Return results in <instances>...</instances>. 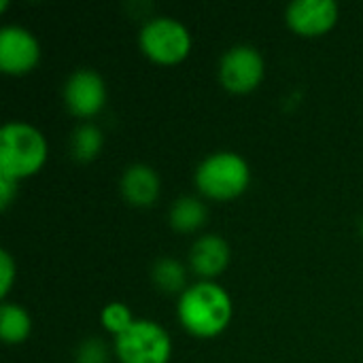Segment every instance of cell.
I'll list each match as a JSON object with an SVG mask.
<instances>
[{
  "mask_svg": "<svg viewBox=\"0 0 363 363\" xmlns=\"http://www.w3.org/2000/svg\"><path fill=\"white\" fill-rule=\"evenodd\" d=\"M264 77V60L251 45H236L228 49L219 64V79L225 89L245 94L259 85Z\"/></svg>",
  "mask_w": 363,
  "mask_h": 363,
  "instance_id": "obj_6",
  "label": "cell"
},
{
  "mask_svg": "<svg viewBox=\"0 0 363 363\" xmlns=\"http://www.w3.org/2000/svg\"><path fill=\"white\" fill-rule=\"evenodd\" d=\"M285 17L298 34L319 36L336 23L338 4L334 0H294L287 6Z\"/></svg>",
  "mask_w": 363,
  "mask_h": 363,
  "instance_id": "obj_9",
  "label": "cell"
},
{
  "mask_svg": "<svg viewBox=\"0 0 363 363\" xmlns=\"http://www.w3.org/2000/svg\"><path fill=\"white\" fill-rule=\"evenodd\" d=\"M40 47L34 34L21 26H4L0 30V68L9 74H23L36 66Z\"/></svg>",
  "mask_w": 363,
  "mask_h": 363,
  "instance_id": "obj_7",
  "label": "cell"
},
{
  "mask_svg": "<svg viewBox=\"0 0 363 363\" xmlns=\"http://www.w3.org/2000/svg\"><path fill=\"white\" fill-rule=\"evenodd\" d=\"M204 221H206V206L198 198L183 196L170 208V223L179 232L198 230Z\"/></svg>",
  "mask_w": 363,
  "mask_h": 363,
  "instance_id": "obj_13",
  "label": "cell"
},
{
  "mask_svg": "<svg viewBox=\"0 0 363 363\" xmlns=\"http://www.w3.org/2000/svg\"><path fill=\"white\" fill-rule=\"evenodd\" d=\"M151 279L166 294L181 291V289H185V283H187V274H185L183 264H179L177 259H170V257L157 259L153 264Z\"/></svg>",
  "mask_w": 363,
  "mask_h": 363,
  "instance_id": "obj_14",
  "label": "cell"
},
{
  "mask_svg": "<svg viewBox=\"0 0 363 363\" xmlns=\"http://www.w3.org/2000/svg\"><path fill=\"white\" fill-rule=\"evenodd\" d=\"M15 279V262L9 251H0V298H6Z\"/></svg>",
  "mask_w": 363,
  "mask_h": 363,
  "instance_id": "obj_18",
  "label": "cell"
},
{
  "mask_svg": "<svg viewBox=\"0 0 363 363\" xmlns=\"http://www.w3.org/2000/svg\"><path fill=\"white\" fill-rule=\"evenodd\" d=\"M30 315L17 304H2L0 311V336L6 345H19L30 336Z\"/></svg>",
  "mask_w": 363,
  "mask_h": 363,
  "instance_id": "obj_12",
  "label": "cell"
},
{
  "mask_svg": "<svg viewBox=\"0 0 363 363\" xmlns=\"http://www.w3.org/2000/svg\"><path fill=\"white\" fill-rule=\"evenodd\" d=\"M251 172L247 162L232 151L208 155L196 170V185L215 200H230L240 196L249 185Z\"/></svg>",
  "mask_w": 363,
  "mask_h": 363,
  "instance_id": "obj_3",
  "label": "cell"
},
{
  "mask_svg": "<svg viewBox=\"0 0 363 363\" xmlns=\"http://www.w3.org/2000/svg\"><path fill=\"white\" fill-rule=\"evenodd\" d=\"M362 232H363V219H362Z\"/></svg>",
  "mask_w": 363,
  "mask_h": 363,
  "instance_id": "obj_20",
  "label": "cell"
},
{
  "mask_svg": "<svg viewBox=\"0 0 363 363\" xmlns=\"http://www.w3.org/2000/svg\"><path fill=\"white\" fill-rule=\"evenodd\" d=\"M64 100L66 106L79 117L96 115L106 100V87L102 77L89 68L74 70L64 85Z\"/></svg>",
  "mask_w": 363,
  "mask_h": 363,
  "instance_id": "obj_8",
  "label": "cell"
},
{
  "mask_svg": "<svg viewBox=\"0 0 363 363\" xmlns=\"http://www.w3.org/2000/svg\"><path fill=\"white\" fill-rule=\"evenodd\" d=\"M143 51L160 64H177L191 49L189 30L172 17H153L140 30Z\"/></svg>",
  "mask_w": 363,
  "mask_h": 363,
  "instance_id": "obj_5",
  "label": "cell"
},
{
  "mask_svg": "<svg viewBox=\"0 0 363 363\" xmlns=\"http://www.w3.org/2000/svg\"><path fill=\"white\" fill-rule=\"evenodd\" d=\"M17 194V181L13 179H6V177H0V208L6 211L13 196Z\"/></svg>",
  "mask_w": 363,
  "mask_h": 363,
  "instance_id": "obj_19",
  "label": "cell"
},
{
  "mask_svg": "<svg viewBox=\"0 0 363 363\" xmlns=\"http://www.w3.org/2000/svg\"><path fill=\"white\" fill-rule=\"evenodd\" d=\"M121 194L134 206H149L160 196V179L153 168L145 164H132L121 177Z\"/></svg>",
  "mask_w": 363,
  "mask_h": 363,
  "instance_id": "obj_10",
  "label": "cell"
},
{
  "mask_svg": "<svg viewBox=\"0 0 363 363\" xmlns=\"http://www.w3.org/2000/svg\"><path fill=\"white\" fill-rule=\"evenodd\" d=\"M102 323H104V328L108 332H113L115 336H119V334H123L134 323V319H132V313H130V308L125 304L113 302V304L104 306V311H102Z\"/></svg>",
  "mask_w": 363,
  "mask_h": 363,
  "instance_id": "obj_16",
  "label": "cell"
},
{
  "mask_svg": "<svg viewBox=\"0 0 363 363\" xmlns=\"http://www.w3.org/2000/svg\"><path fill=\"white\" fill-rule=\"evenodd\" d=\"M77 363H106V347L98 338H89L79 347Z\"/></svg>",
  "mask_w": 363,
  "mask_h": 363,
  "instance_id": "obj_17",
  "label": "cell"
},
{
  "mask_svg": "<svg viewBox=\"0 0 363 363\" xmlns=\"http://www.w3.org/2000/svg\"><path fill=\"white\" fill-rule=\"evenodd\" d=\"M191 268L202 277H217L230 262V249L228 242L221 236L206 234L198 238L189 253Z\"/></svg>",
  "mask_w": 363,
  "mask_h": 363,
  "instance_id": "obj_11",
  "label": "cell"
},
{
  "mask_svg": "<svg viewBox=\"0 0 363 363\" xmlns=\"http://www.w3.org/2000/svg\"><path fill=\"white\" fill-rule=\"evenodd\" d=\"M232 317V302L223 287L215 283H196L181 294L179 319L187 332L211 338L223 332Z\"/></svg>",
  "mask_w": 363,
  "mask_h": 363,
  "instance_id": "obj_1",
  "label": "cell"
},
{
  "mask_svg": "<svg viewBox=\"0 0 363 363\" xmlns=\"http://www.w3.org/2000/svg\"><path fill=\"white\" fill-rule=\"evenodd\" d=\"M47 160L45 136L30 123L11 121L0 130V177L19 181L40 170Z\"/></svg>",
  "mask_w": 363,
  "mask_h": 363,
  "instance_id": "obj_2",
  "label": "cell"
},
{
  "mask_svg": "<svg viewBox=\"0 0 363 363\" xmlns=\"http://www.w3.org/2000/svg\"><path fill=\"white\" fill-rule=\"evenodd\" d=\"M115 351L121 363H168L172 342L162 325L138 319L115 338Z\"/></svg>",
  "mask_w": 363,
  "mask_h": 363,
  "instance_id": "obj_4",
  "label": "cell"
},
{
  "mask_svg": "<svg viewBox=\"0 0 363 363\" xmlns=\"http://www.w3.org/2000/svg\"><path fill=\"white\" fill-rule=\"evenodd\" d=\"M70 147H72V155L77 160L87 162V160L96 157V153L100 151V147H102V132L96 125H91V123H83V125H79L74 130Z\"/></svg>",
  "mask_w": 363,
  "mask_h": 363,
  "instance_id": "obj_15",
  "label": "cell"
}]
</instances>
